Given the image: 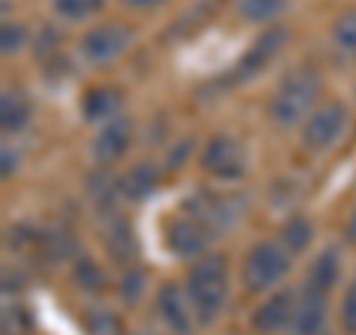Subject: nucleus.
<instances>
[{
    "instance_id": "4",
    "label": "nucleus",
    "mask_w": 356,
    "mask_h": 335,
    "mask_svg": "<svg viewBox=\"0 0 356 335\" xmlns=\"http://www.w3.org/2000/svg\"><path fill=\"white\" fill-rule=\"evenodd\" d=\"M131 39H134V33L128 24H122V21H104V24H95L83 33L81 57L92 65H104L110 60H116L131 44Z\"/></svg>"
},
{
    "instance_id": "3",
    "label": "nucleus",
    "mask_w": 356,
    "mask_h": 335,
    "mask_svg": "<svg viewBox=\"0 0 356 335\" xmlns=\"http://www.w3.org/2000/svg\"><path fill=\"white\" fill-rule=\"evenodd\" d=\"M288 273V250L282 243L273 240H261L247 252L241 267V282L247 291L259 294V291H270L273 285L282 282V276Z\"/></svg>"
},
{
    "instance_id": "15",
    "label": "nucleus",
    "mask_w": 356,
    "mask_h": 335,
    "mask_svg": "<svg viewBox=\"0 0 356 335\" xmlns=\"http://www.w3.org/2000/svg\"><path fill=\"white\" fill-rule=\"evenodd\" d=\"M288 6V0H238L235 9L243 21L250 24H261V21H273Z\"/></svg>"
},
{
    "instance_id": "16",
    "label": "nucleus",
    "mask_w": 356,
    "mask_h": 335,
    "mask_svg": "<svg viewBox=\"0 0 356 335\" xmlns=\"http://www.w3.org/2000/svg\"><path fill=\"white\" fill-rule=\"evenodd\" d=\"M332 44L344 57H356V9H348L332 24Z\"/></svg>"
},
{
    "instance_id": "20",
    "label": "nucleus",
    "mask_w": 356,
    "mask_h": 335,
    "mask_svg": "<svg viewBox=\"0 0 356 335\" xmlns=\"http://www.w3.org/2000/svg\"><path fill=\"white\" fill-rule=\"evenodd\" d=\"M104 0H54V13L65 21H86L102 13Z\"/></svg>"
},
{
    "instance_id": "19",
    "label": "nucleus",
    "mask_w": 356,
    "mask_h": 335,
    "mask_svg": "<svg viewBox=\"0 0 356 335\" xmlns=\"http://www.w3.org/2000/svg\"><path fill=\"white\" fill-rule=\"evenodd\" d=\"M312 240V222L306 217H291L282 226V234H280V243L288 250V252H303Z\"/></svg>"
},
{
    "instance_id": "17",
    "label": "nucleus",
    "mask_w": 356,
    "mask_h": 335,
    "mask_svg": "<svg viewBox=\"0 0 356 335\" xmlns=\"http://www.w3.org/2000/svg\"><path fill=\"white\" fill-rule=\"evenodd\" d=\"M154 181H158V175H154L152 166H134V170L122 178V193H125L128 199H143V196H149L152 190H154Z\"/></svg>"
},
{
    "instance_id": "8",
    "label": "nucleus",
    "mask_w": 356,
    "mask_h": 335,
    "mask_svg": "<svg viewBox=\"0 0 356 335\" xmlns=\"http://www.w3.org/2000/svg\"><path fill=\"white\" fill-rule=\"evenodd\" d=\"M285 39H288V33L282 30V27H267L259 39L252 42V48L243 54V60H241V65H238V74L241 77H252L255 72H261L267 63H270L276 54H280V48L285 44Z\"/></svg>"
},
{
    "instance_id": "24",
    "label": "nucleus",
    "mask_w": 356,
    "mask_h": 335,
    "mask_svg": "<svg viewBox=\"0 0 356 335\" xmlns=\"http://www.w3.org/2000/svg\"><path fill=\"white\" fill-rule=\"evenodd\" d=\"M140 282H143V273H137V270H134L131 276H125V282H122V294H125V300L140 294Z\"/></svg>"
},
{
    "instance_id": "9",
    "label": "nucleus",
    "mask_w": 356,
    "mask_h": 335,
    "mask_svg": "<svg viewBox=\"0 0 356 335\" xmlns=\"http://www.w3.org/2000/svg\"><path fill=\"white\" fill-rule=\"evenodd\" d=\"M294 306H297V294H291V291H280V294H273V297L267 300V303H261V306H259V311L252 315L255 329H261V332H273V329L291 327Z\"/></svg>"
},
{
    "instance_id": "23",
    "label": "nucleus",
    "mask_w": 356,
    "mask_h": 335,
    "mask_svg": "<svg viewBox=\"0 0 356 335\" xmlns=\"http://www.w3.org/2000/svg\"><path fill=\"white\" fill-rule=\"evenodd\" d=\"M24 42V27L21 24H6L3 27V54H15Z\"/></svg>"
},
{
    "instance_id": "21",
    "label": "nucleus",
    "mask_w": 356,
    "mask_h": 335,
    "mask_svg": "<svg viewBox=\"0 0 356 335\" xmlns=\"http://www.w3.org/2000/svg\"><path fill=\"white\" fill-rule=\"evenodd\" d=\"M341 329L348 335H356V279L348 285V291L341 297Z\"/></svg>"
},
{
    "instance_id": "14",
    "label": "nucleus",
    "mask_w": 356,
    "mask_h": 335,
    "mask_svg": "<svg viewBox=\"0 0 356 335\" xmlns=\"http://www.w3.org/2000/svg\"><path fill=\"white\" fill-rule=\"evenodd\" d=\"M336 279H339V255L327 250V252H321L315 264H312V270H309V282L306 288H315V291L321 294H327L332 285H336Z\"/></svg>"
},
{
    "instance_id": "10",
    "label": "nucleus",
    "mask_w": 356,
    "mask_h": 335,
    "mask_svg": "<svg viewBox=\"0 0 356 335\" xmlns=\"http://www.w3.org/2000/svg\"><path fill=\"white\" fill-rule=\"evenodd\" d=\"M321 323H324V294L315 291V288H306V291L297 297L291 329L297 335H318Z\"/></svg>"
},
{
    "instance_id": "1",
    "label": "nucleus",
    "mask_w": 356,
    "mask_h": 335,
    "mask_svg": "<svg viewBox=\"0 0 356 335\" xmlns=\"http://www.w3.org/2000/svg\"><path fill=\"white\" fill-rule=\"evenodd\" d=\"M184 291L196 311V318L202 323H211L220 315V309L229 297L226 259H222V255H202V259L187 270Z\"/></svg>"
},
{
    "instance_id": "5",
    "label": "nucleus",
    "mask_w": 356,
    "mask_h": 335,
    "mask_svg": "<svg viewBox=\"0 0 356 335\" xmlns=\"http://www.w3.org/2000/svg\"><path fill=\"white\" fill-rule=\"evenodd\" d=\"M202 170L211 178H220V181H238V178L247 172V154H243L241 142L232 140L229 133H217L211 137L202 149Z\"/></svg>"
},
{
    "instance_id": "12",
    "label": "nucleus",
    "mask_w": 356,
    "mask_h": 335,
    "mask_svg": "<svg viewBox=\"0 0 356 335\" xmlns=\"http://www.w3.org/2000/svg\"><path fill=\"white\" fill-rule=\"evenodd\" d=\"M158 311H161V320L178 335H187L191 332V315H187V306H184V297L178 291V285H163L158 291Z\"/></svg>"
},
{
    "instance_id": "7",
    "label": "nucleus",
    "mask_w": 356,
    "mask_h": 335,
    "mask_svg": "<svg viewBox=\"0 0 356 335\" xmlns=\"http://www.w3.org/2000/svg\"><path fill=\"white\" fill-rule=\"evenodd\" d=\"M211 238H214V234H211L193 214L172 220L170 229H166V243H170V250L175 255H199L208 247Z\"/></svg>"
},
{
    "instance_id": "13",
    "label": "nucleus",
    "mask_w": 356,
    "mask_h": 335,
    "mask_svg": "<svg viewBox=\"0 0 356 335\" xmlns=\"http://www.w3.org/2000/svg\"><path fill=\"white\" fill-rule=\"evenodd\" d=\"M116 104H119V98L113 89H107V86H98V89H89V92L83 95V104H81V113L86 122H110V119H116Z\"/></svg>"
},
{
    "instance_id": "6",
    "label": "nucleus",
    "mask_w": 356,
    "mask_h": 335,
    "mask_svg": "<svg viewBox=\"0 0 356 335\" xmlns=\"http://www.w3.org/2000/svg\"><path fill=\"white\" fill-rule=\"evenodd\" d=\"M348 125V110L341 104H324L306 119L303 125V146L309 152H327L336 146V140Z\"/></svg>"
},
{
    "instance_id": "22",
    "label": "nucleus",
    "mask_w": 356,
    "mask_h": 335,
    "mask_svg": "<svg viewBox=\"0 0 356 335\" xmlns=\"http://www.w3.org/2000/svg\"><path fill=\"white\" fill-rule=\"evenodd\" d=\"M74 282L81 288H86V291H95V288L102 285V270H98L92 261H81L74 270Z\"/></svg>"
},
{
    "instance_id": "26",
    "label": "nucleus",
    "mask_w": 356,
    "mask_h": 335,
    "mask_svg": "<svg viewBox=\"0 0 356 335\" xmlns=\"http://www.w3.org/2000/svg\"><path fill=\"white\" fill-rule=\"evenodd\" d=\"M344 234H348V240L356 243V208H353V214L348 217V226H344Z\"/></svg>"
},
{
    "instance_id": "2",
    "label": "nucleus",
    "mask_w": 356,
    "mask_h": 335,
    "mask_svg": "<svg viewBox=\"0 0 356 335\" xmlns=\"http://www.w3.org/2000/svg\"><path fill=\"white\" fill-rule=\"evenodd\" d=\"M318 89L321 83L312 69H306V65L291 69L280 81V86L273 89L270 104H267V116H270L276 128H294L297 122L306 119L312 104H315Z\"/></svg>"
},
{
    "instance_id": "25",
    "label": "nucleus",
    "mask_w": 356,
    "mask_h": 335,
    "mask_svg": "<svg viewBox=\"0 0 356 335\" xmlns=\"http://www.w3.org/2000/svg\"><path fill=\"white\" fill-rule=\"evenodd\" d=\"M161 3L163 0H122V6H128V9H154Z\"/></svg>"
},
{
    "instance_id": "18",
    "label": "nucleus",
    "mask_w": 356,
    "mask_h": 335,
    "mask_svg": "<svg viewBox=\"0 0 356 335\" xmlns=\"http://www.w3.org/2000/svg\"><path fill=\"white\" fill-rule=\"evenodd\" d=\"M0 113H3L6 131H18V128H24L30 119V101L21 92H6L3 104H0Z\"/></svg>"
},
{
    "instance_id": "11",
    "label": "nucleus",
    "mask_w": 356,
    "mask_h": 335,
    "mask_svg": "<svg viewBox=\"0 0 356 335\" xmlns=\"http://www.w3.org/2000/svg\"><path fill=\"white\" fill-rule=\"evenodd\" d=\"M128 142H131V122L116 116L102 125V133L95 137V154L102 161H116L128 152Z\"/></svg>"
}]
</instances>
